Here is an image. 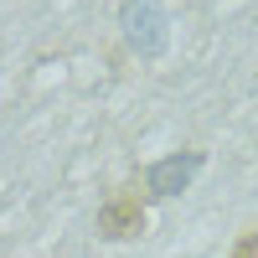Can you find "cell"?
Masks as SVG:
<instances>
[{"instance_id":"obj_1","label":"cell","mask_w":258,"mask_h":258,"mask_svg":"<svg viewBox=\"0 0 258 258\" xmlns=\"http://www.w3.org/2000/svg\"><path fill=\"white\" fill-rule=\"evenodd\" d=\"M119 26L129 52H140L145 62H155L170 41V16H165V0H124L119 6Z\"/></svg>"},{"instance_id":"obj_3","label":"cell","mask_w":258,"mask_h":258,"mask_svg":"<svg viewBox=\"0 0 258 258\" xmlns=\"http://www.w3.org/2000/svg\"><path fill=\"white\" fill-rule=\"evenodd\" d=\"M145 222H150V207H145V197H140L135 186H119L109 202H98V217H93V227H98L103 243H129V238H140Z\"/></svg>"},{"instance_id":"obj_4","label":"cell","mask_w":258,"mask_h":258,"mask_svg":"<svg viewBox=\"0 0 258 258\" xmlns=\"http://www.w3.org/2000/svg\"><path fill=\"white\" fill-rule=\"evenodd\" d=\"M227 258H258V222H253V227L243 232L238 243H232V253H227Z\"/></svg>"},{"instance_id":"obj_2","label":"cell","mask_w":258,"mask_h":258,"mask_svg":"<svg viewBox=\"0 0 258 258\" xmlns=\"http://www.w3.org/2000/svg\"><path fill=\"white\" fill-rule=\"evenodd\" d=\"M202 165H207V150H170V155L160 160H150L145 165V197L150 202H170V197H181V191H191V181L202 176Z\"/></svg>"}]
</instances>
